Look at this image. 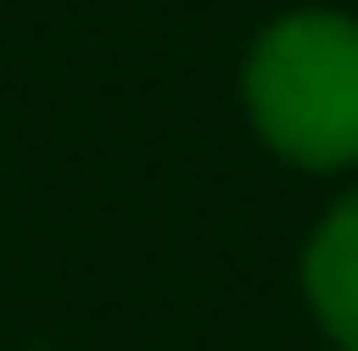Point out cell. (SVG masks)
I'll return each mask as SVG.
<instances>
[{
    "instance_id": "1",
    "label": "cell",
    "mask_w": 358,
    "mask_h": 351,
    "mask_svg": "<svg viewBox=\"0 0 358 351\" xmlns=\"http://www.w3.org/2000/svg\"><path fill=\"white\" fill-rule=\"evenodd\" d=\"M249 117L285 162L300 169H351L358 162V22L329 8H300L256 37Z\"/></svg>"
},
{
    "instance_id": "2",
    "label": "cell",
    "mask_w": 358,
    "mask_h": 351,
    "mask_svg": "<svg viewBox=\"0 0 358 351\" xmlns=\"http://www.w3.org/2000/svg\"><path fill=\"white\" fill-rule=\"evenodd\" d=\"M300 278H307V308L322 315L336 351H358V190L329 205V220L307 242Z\"/></svg>"
}]
</instances>
